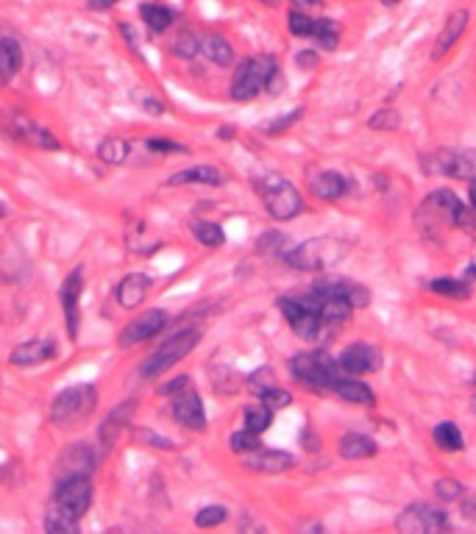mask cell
<instances>
[{
	"label": "cell",
	"instance_id": "obj_1",
	"mask_svg": "<svg viewBox=\"0 0 476 534\" xmlns=\"http://www.w3.org/2000/svg\"><path fill=\"white\" fill-rule=\"evenodd\" d=\"M279 59L270 54H259V56H248L237 65L234 78H231V101L237 104H248L268 89L276 92L279 84Z\"/></svg>",
	"mask_w": 476,
	"mask_h": 534
},
{
	"label": "cell",
	"instance_id": "obj_2",
	"mask_svg": "<svg viewBox=\"0 0 476 534\" xmlns=\"http://www.w3.org/2000/svg\"><path fill=\"white\" fill-rule=\"evenodd\" d=\"M254 189L265 201V212L279 223H288V220H293L304 212V198H301L299 186L290 178L279 176V173L254 176Z\"/></svg>",
	"mask_w": 476,
	"mask_h": 534
},
{
	"label": "cell",
	"instance_id": "obj_3",
	"mask_svg": "<svg viewBox=\"0 0 476 534\" xmlns=\"http://www.w3.org/2000/svg\"><path fill=\"white\" fill-rule=\"evenodd\" d=\"M98 409V387L73 384L62 390L51 404V423L56 428H78Z\"/></svg>",
	"mask_w": 476,
	"mask_h": 534
},
{
	"label": "cell",
	"instance_id": "obj_4",
	"mask_svg": "<svg viewBox=\"0 0 476 534\" xmlns=\"http://www.w3.org/2000/svg\"><path fill=\"white\" fill-rule=\"evenodd\" d=\"M290 373L301 387H307L309 393L326 396V393H331V387H335V381L340 376V365L326 351H301L290 359Z\"/></svg>",
	"mask_w": 476,
	"mask_h": 534
},
{
	"label": "cell",
	"instance_id": "obj_5",
	"mask_svg": "<svg viewBox=\"0 0 476 534\" xmlns=\"http://www.w3.org/2000/svg\"><path fill=\"white\" fill-rule=\"evenodd\" d=\"M201 339V331L198 328H178L173 337H167L162 346H157V351L142 359V365L137 368V376L142 381H154L159 378L162 373H167L170 368H176L184 357H189V351H193L198 346Z\"/></svg>",
	"mask_w": 476,
	"mask_h": 534
},
{
	"label": "cell",
	"instance_id": "obj_6",
	"mask_svg": "<svg viewBox=\"0 0 476 534\" xmlns=\"http://www.w3.org/2000/svg\"><path fill=\"white\" fill-rule=\"evenodd\" d=\"M343 259V246L331 237H312L296 248H288L281 257V262L301 270V273H318V270H329L331 265H338Z\"/></svg>",
	"mask_w": 476,
	"mask_h": 534
},
{
	"label": "cell",
	"instance_id": "obj_7",
	"mask_svg": "<svg viewBox=\"0 0 476 534\" xmlns=\"http://www.w3.org/2000/svg\"><path fill=\"white\" fill-rule=\"evenodd\" d=\"M92 496H95L92 476H67V479L56 481L47 509L62 512L70 520H81L89 512V507H92Z\"/></svg>",
	"mask_w": 476,
	"mask_h": 534
},
{
	"label": "cell",
	"instance_id": "obj_8",
	"mask_svg": "<svg viewBox=\"0 0 476 534\" xmlns=\"http://www.w3.org/2000/svg\"><path fill=\"white\" fill-rule=\"evenodd\" d=\"M0 131H4L9 139L31 145V148H39V151H59L62 148V142L54 136V131L36 126L23 112H0Z\"/></svg>",
	"mask_w": 476,
	"mask_h": 534
},
{
	"label": "cell",
	"instance_id": "obj_9",
	"mask_svg": "<svg viewBox=\"0 0 476 534\" xmlns=\"http://www.w3.org/2000/svg\"><path fill=\"white\" fill-rule=\"evenodd\" d=\"M420 167L430 176H449L457 181H473L476 178V151L438 148L435 154L420 159Z\"/></svg>",
	"mask_w": 476,
	"mask_h": 534
},
{
	"label": "cell",
	"instance_id": "obj_10",
	"mask_svg": "<svg viewBox=\"0 0 476 534\" xmlns=\"http://www.w3.org/2000/svg\"><path fill=\"white\" fill-rule=\"evenodd\" d=\"M396 531L401 534H438V531H451L449 515L432 504L418 501L401 509L396 518Z\"/></svg>",
	"mask_w": 476,
	"mask_h": 534
},
{
	"label": "cell",
	"instance_id": "obj_11",
	"mask_svg": "<svg viewBox=\"0 0 476 534\" xmlns=\"http://www.w3.org/2000/svg\"><path fill=\"white\" fill-rule=\"evenodd\" d=\"M276 307H279V312L284 315V320H288V326L293 328V334L296 337H301V339H318L320 334H323V320H320V315L318 312H312L309 307H304L293 293L290 296H281L279 301H276Z\"/></svg>",
	"mask_w": 476,
	"mask_h": 534
},
{
	"label": "cell",
	"instance_id": "obj_12",
	"mask_svg": "<svg viewBox=\"0 0 476 534\" xmlns=\"http://www.w3.org/2000/svg\"><path fill=\"white\" fill-rule=\"evenodd\" d=\"M81 293H84V267H73L62 287H59V301H62V315H65V328H67V337L78 339V331H81Z\"/></svg>",
	"mask_w": 476,
	"mask_h": 534
},
{
	"label": "cell",
	"instance_id": "obj_13",
	"mask_svg": "<svg viewBox=\"0 0 476 534\" xmlns=\"http://www.w3.org/2000/svg\"><path fill=\"white\" fill-rule=\"evenodd\" d=\"M170 317L165 309H148V312H142L137 315L117 337V346L120 348H134V346H142V343H148V339H154L157 334H162L167 328Z\"/></svg>",
	"mask_w": 476,
	"mask_h": 534
},
{
	"label": "cell",
	"instance_id": "obj_14",
	"mask_svg": "<svg viewBox=\"0 0 476 534\" xmlns=\"http://www.w3.org/2000/svg\"><path fill=\"white\" fill-rule=\"evenodd\" d=\"M95 468H98V454L89 443H73L67 446L56 465H54V473H56V481L59 479H67V476H92Z\"/></svg>",
	"mask_w": 476,
	"mask_h": 534
},
{
	"label": "cell",
	"instance_id": "obj_15",
	"mask_svg": "<svg viewBox=\"0 0 476 534\" xmlns=\"http://www.w3.org/2000/svg\"><path fill=\"white\" fill-rule=\"evenodd\" d=\"M170 415L178 426L189 428V431H204L207 428V409H204V401L196 390H181L173 396V404H170Z\"/></svg>",
	"mask_w": 476,
	"mask_h": 534
},
{
	"label": "cell",
	"instance_id": "obj_16",
	"mask_svg": "<svg viewBox=\"0 0 476 534\" xmlns=\"http://www.w3.org/2000/svg\"><path fill=\"white\" fill-rule=\"evenodd\" d=\"M338 365L343 373L349 376H365V373H376L382 368V351L370 343H351L349 348L340 351Z\"/></svg>",
	"mask_w": 476,
	"mask_h": 534
},
{
	"label": "cell",
	"instance_id": "obj_17",
	"mask_svg": "<svg viewBox=\"0 0 476 534\" xmlns=\"http://www.w3.org/2000/svg\"><path fill=\"white\" fill-rule=\"evenodd\" d=\"M312 287L320 289V293H326V296L346 298L354 309H365V307L370 304V289L362 287V284H357V281H351V278H343V276H331V273H326V276H320Z\"/></svg>",
	"mask_w": 476,
	"mask_h": 534
},
{
	"label": "cell",
	"instance_id": "obj_18",
	"mask_svg": "<svg viewBox=\"0 0 476 534\" xmlns=\"http://www.w3.org/2000/svg\"><path fill=\"white\" fill-rule=\"evenodd\" d=\"M59 348L54 339L47 337H34V339H25V343H20L12 354H9V362L15 368H36V365H45L56 359Z\"/></svg>",
	"mask_w": 476,
	"mask_h": 534
},
{
	"label": "cell",
	"instance_id": "obj_19",
	"mask_svg": "<svg viewBox=\"0 0 476 534\" xmlns=\"http://www.w3.org/2000/svg\"><path fill=\"white\" fill-rule=\"evenodd\" d=\"M293 465H296V457L293 454L279 451V448H265V446L243 457V468H248L254 473H270V476L288 473Z\"/></svg>",
	"mask_w": 476,
	"mask_h": 534
},
{
	"label": "cell",
	"instance_id": "obj_20",
	"mask_svg": "<svg viewBox=\"0 0 476 534\" xmlns=\"http://www.w3.org/2000/svg\"><path fill=\"white\" fill-rule=\"evenodd\" d=\"M151 287H154L151 276H146V273H128V276L120 278V284L115 289V298H117V304L123 309L131 312V309L146 304V298L151 296Z\"/></svg>",
	"mask_w": 476,
	"mask_h": 534
},
{
	"label": "cell",
	"instance_id": "obj_21",
	"mask_svg": "<svg viewBox=\"0 0 476 534\" xmlns=\"http://www.w3.org/2000/svg\"><path fill=\"white\" fill-rule=\"evenodd\" d=\"M134 409H137V398H128V401H123L117 409H112V412L106 415V420H104L101 428H98V440H101L104 448H112V446L120 440V434H123L126 428H131V415H134Z\"/></svg>",
	"mask_w": 476,
	"mask_h": 534
},
{
	"label": "cell",
	"instance_id": "obj_22",
	"mask_svg": "<svg viewBox=\"0 0 476 534\" xmlns=\"http://www.w3.org/2000/svg\"><path fill=\"white\" fill-rule=\"evenodd\" d=\"M349 178L335 173V170H323L318 173L312 181H309V192H312V198L323 201V204H331V201H340L346 192H349Z\"/></svg>",
	"mask_w": 476,
	"mask_h": 534
},
{
	"label": "cell",
	"instance_id": "obj_23",
	"mask_svg": "<svg viewBox=\"0 0 476 534\" xmlns=\"http://www.w3.org/2000/svg\"><path fill=\"white\" fill-rule=\"evenodd\" d=\"M331 393L340 396L346 404H357V407H373L376 404V393L365 381H360V376H349L340 370L335 387H331Z\"/></svg>",
	"mask_w": 476,
	"mask_h": 534
},
{
	"label": "cell",
	"instance_id": "obj_24",
	"mask_svg": "<svg viewBox=\"0 0 476 534\" xmlns=\"http://www.w3.org/2000/svg\"><path fill=\"white\" fill-rule=\"evenodd\" d=\"M23 45L15 36H0V86H9L23 70Z\"/></svg>",
	"mask_w": 476,
	"mask_h": 534
},
{
	"label": "cell",
	"instance_id": "obj_25",
	"mask_svg": "<svg viewBox=\"0 0 476 534\" xmlns=\"http://www.w3.org/2000/svg\"><path fill=\"white\" fill-rule=\"evenodd\" d=\"M167 186H187V184H201V186H223L226 184V176L212 167V165H193L187 170H178L173 173L167 181Z\"/></svg>",
	"mask_w": 476,
	"mask_h": 534
},
{
	"label": "cell",
	"instance_id": "obj_26",
	"mask_svg": "<svg viewBox=\"0 0 476 534\" xmlns=\"http://www.w3.org/2000/svg\"><path fill=\"white\" fill-rule=\"evenodd\" d=\"M338 454L349 462H357V459H370L379 454V446L373 437L368 434H360V431H349L338 440Z\"/></svg>",
	"mask_w": 476,
	"mask_h": 534
},
{
	"label": "cell",
	"instance_id": "obj_27",
	"mask_svg": "<svg viewBox=\"0 0 476 534\" xmlns=\"http://www.w3.org/2000/svg\"><path fill=\"white\" fill-rule=\"evenodd\" d=\"M465 28H468V12H465V9H457V12L446 20L443 31H441V36H438V42H435L432 59H443V56L451 51V47L457 45V39L465 34Z\"/></svg>",
	"mask_w": 476,
	"mask_h": 534
},
{
	"label": "cell",
	"instance_id": "obj_28",
	"mask_svg": "<svg viewBox=\"0 0 476 534\" xmlns=\"http://www.w3.org/2000/svg\"><path fill=\"white\" fill-rule=\"evenodd\" d=\"M139 17H142V23L148 25L151 34H165L178 20L176 9H170L165 4H157V0H148V4H142L139 6Z\"/></svg>",
	"mask_w": 476,
	"mask_h": 534
},
{
	"label": "cell",
	"instance_id": "obj_29",
	"mask_svg": "<svg viewBox=\"0 0 476 534\" xmlns=\"http://www.w3.org/2000/svg\"><path fill=\"white\" fill-rule=\"evenodd\" d=\"M201 54L218 67H231L234 65V47L223 34H204L201 36Z\"/></svg>",
	"mask_w": 476,
	"mask_h": 534
},
{
	"label": "cell",
	"instance_id": "obj_30",
	"mask_svg": "<svg viewBox=\"0 0 476 534\" xmlns=\"http://www.w3.org/2000/svg\"><path fill=\"white\" fill-rule=\"evenodd\" d=\"M128 154H131V142H128L126 136H106V139L98 145V159H101L104 165H112V167L126 165Z\"/></svg>",
	"mask_w": 476,
	"mask_h": 534
},
{
	"label": "cell",
	"instance_id": "obj_31",
	"mask_svg": "<svg viewBox=\"0 0 476 534\" xmlns=\"http://www.w3.org/2000/svg\"><path fill=\"white\" fill-rule=\"evenodd\" d=\"M432 437H435L438 448H441V451H446V454H457V451H462V448H465V437H462V431H460V426H457L454 420H443V423H438V426H435V431H432Z\"/></svg>",
	"mask_w": 476,
	"mask_h": 534
},
{
	"label": "cell",
	"instance_id": "obj_32",
	"mask_svg": "<svg viewBox=\"0 0 476 534\" xmlns=\"http://www.w3.org/2000/svg\"><path fill=\"white\" fill-rule=\"evenodd\" d=\"M189 231H193V237L201 242L204 248H220V246H226V231H223V226H218L212 220H193Z\"/></svg>",
	"mask_w": 476,
	"mask_h": 534
},
{
	"label": "cell",
	"instance_id": "obj_33",
	"mask_svg": "<svg viewBox=\"0 0 476 534\" xmlns=\"http://www.w3.org/2000/svg\"><path fill=\"white\" fill-rule=\"evenodd\" d=\"M288 248H290V239H288V234H281L279 228L265 231V234L257 239V254H259V257L281 259V257H284V251H288Z\"/></svg>",
	"mask_w": 476,
	"mask_h": 534
},
{
	"label": "cell",
	"instance_id": "obj_34",
	"mask_svg": "<svg viewBox=\"0 0 476 534\" xmlns=\"http://www.w3.org/2000/svg\"><path fill=\"white\" fill-rule=\"evenodd\" d=\"M312 39L323 47V51H338V45H340V23L329 20V17L315 20Z\"/></svg>",
	"mask_w": 476,
	"mask_h": 534
},
{
	"label": "cell",
	"instance_id": "obj_35",
	"mask_svg": "<svg viewBox=\"0 0 476 534\" xmlns=\"http://www.w3.org/2000/svg\"><path fill=\"white\" fill-rule=\"evenodd\" d=\"M243 420H246L243 428H248L254 434H265L270 428V423H273V409L268 404H262V401L259 404H251V407H246Z\"/></svg>",
	"mask_w": 476,
	"mask_h": 534
},
{
	"label": "cell",
	"instance_id": "obj_36",
	"mask_svg": "<svg viewBox=\"0 0 476 534\" xmlns=\"http://www.w3.org/2000/svg\"><path fill=\"white\" fill-rule=\"evenodd\" d=\"M430 289L435 296L449 298V301H465L471 296V287L457 278H435V281H430Z\"/></svg>",
	"mask_w": 476,
	"mask_h": 534
},
{
	"label": "cell",
	"instance_id": "obj_37",
	"mask_svg": "<svg viewBox=\"0 0 476 534\" xmlns=\"http://www.w3.org/2000/svg\"><path fill=\"white\" fill-rule=\"evenodd\" d=\"M198 54H201V36L198 34L181 31L173 39V56H178V59H196Z\"/></svg>",
	"mask_w": 476,
	"mask_h": 534
},
{
	"label": "cell",
	"instance_id": "obj_38",
	"mask_svg": "<svg viewBox=\"0 0 476 534\" xmlns=\"http://www.w3.org/2000/svg\"><path fill=\"white\" fill-rule=\"evenodd\" d=\"M228 448L237 454V457H246L257 448H262V440H259V434L248 431V428H240V431H234L228 437Z\"/></svg>",
	"mask_w": 476,
	"mask_h": 534
},
{
	"label": "cell",
	"instance_id": "obj_39",
	"mask_svg": "<svg viewBox=\"0 0 476 534\" xmlns=\"http://www.w3.org/2000/svg\"><path fill=\"white\" fill-rule=\"evenodd\" d=\"M288 28L293 36L299 39H312V31H315V20L304 12V9H293L288 15Z\"/></svg>",
	"mask_w": 476,
	"mask_h": 534
},
{
	"label": "cell",
	"instance_id": "obj_40",
	"mask_svg": "<svg viewBox=\"0 0 476 534\" xmlns=\"http://www.w3.org/2000/svg\"><path fill=\"white\" fill-rule=\"evenodd\" d=\"M368 128H373V131H399L401 128V115L396 109H379L368 117Z\"/></svg>",
	"mask_w": 476,
	"mask_h": 534
},
{
	"label": "cell",
	"instance_id": "obj_41",
	"mask_svg": "<svg viewBox=\"0 0 476 534\" xmlns=\"http://www.w3.org/2000/svg\"><path fill=\"white\" fill-rule=\"evenodd\" d=\"M81 526H78V520H70L67 515H62V512H54V509H47L45 512V531H51V534H76Z\"/></svg>",
	"mask_w": 476,
	"mask_h": 534
},
{
	"label": "cell",
	"instance_id": "obj_42",
	"mask_svg": "<svg viewBox=\"0 0 476 534\" xmlns=\"http://www.w3.org/2000/svg\"><path fill=\"white\" fill-rule=\"evenodd\" d=\"M435 496H438V501H443V504H454V501H460V496L465 493V488L457 481V479H438L435 481Z\"/></svg>",
	"mask_w": 476,
	"mask_h": 534
},
{
	"label": "cell",
	"instance_id": "obj_43",
	"mask_svg": "<svg viewBox=\"0 0 476 534\" xmlns=\"http://www.w3.org/2000/svg\"><path fill=\"white\" fill-rule=\"evenodd\" d=\"M131 434L137 437L139 443H146V446H151V448H162V451H173V448H176L173 440H167V437H162V434H157V431H151V428L131 426Z\"/></svg>",
	"mask_w": 476,
	"mask_h": 534
},
{
	"label": "cell",
	"instance_id": "obj_44",
	"mask_svg": "<svg viewBox=\"0 0 476 534\" xmlns=\"http://www.w3.org/2000/svg\"><path fill=\"white\" fill-rule=\"evenodd\" d=\"M301 117H304V106H299V109H293V112H288V115H281V117H276V120H270V123H265V126H262V131H265L268 136L284 134L290 126H296Z\"/></svg>",
	"mask_w": 476,
	"mask_h": 534
},
{
	"label": "cell",
	"instance_id": "obj_45",
	"mask_svg": "<svg viewBox=\"0 0 476 534\" xmlns=\"http://www.w3.org/2000/svg\"><path fill=\"white\" fill-rule=\"evenodd\" d=\"M228 518V509L220 507V504H212V507H204L196 512V526L201 529H212V526H220L223 520Z\"/></svg>",
	"mask_w": 476,
	"mask_h": 534
},
{
	"label": "cell",
	"instance_id": "obj_46",
	"mask_svg": "<svg viewBox=\"0 0 476 534\" xmlns=\"http://www.w3.org/2000/svg\"><path fill=\"white\" fill-rule=\"evenodd\" d=\"M276 384V376H273V368H259V370H254L248 378H246V387L254 393V396H262L268 387H273Z\"/></svg>",
	"mask_w": 476,
	"mask_h": 534
},
{
	"label": "cell",
	"instance_id": "obj_47",
	"mask_svg": "<svg viewBox=\"0 0 476 534\" xmlns=\"http://www.w3.org/2000/svg\"><path fill=\"white\" fill-rule=\"evenodd\" d=\"M259 401H262V404H268V407L276 412V409H288V407L293 404V396H290L288 390H281L279 384H273V387H268V390L259 396Z\"/></svg>",
	"mask_w": 476,
	"mask_h": 534
},
{
	"label": "cell",
	"instance_id": "obj_48",
	"mask_svg": "<svg viewBox=\"0 0 476 534\" xmlns=\"http://www.w3.org/2000/svg\"><path fill=\"white\" fill-rule=\"evenodd\" d=\"M146 148L154 151V154H189L187 145L173 142V139H165V136H148L146 139Z\"/></svg>",
	"mask_w": 476,
	"mask_h": 534
},
{
	"label": "cell",
	"instance_id": "obj_49",
	"mask_svg": "<svg viewBox=\"0 0 476 534\" xmlns=\"http://www.w3.org/2000/svg\"><path fill=\"white\" fill-rule=\"evenodd\" d=\"M189 387V376H176V378H170L167 384H162V387H157V396H162V398H173L176 393H181V390H187Z\"/></svg>",
	"mask_w": 476,
	"mask_h": 534
},
{
	"label": "cell",
	"instance_id": "obj_50",
	"mask_svg": "<svg viewBox=\"0 0 476 534\" xmlns=\"http://www.w3.org/2000/svg\"><path fill=\"white\" fill-rule=\"evenodd\" d=\"M296 65H299V70H315L318 65H320V56H318V51H312V47H304V51H299L296 54Z\"/></svg>",
	"mask_w": 476,
	"mask_h": 534
},
{
	"label": "cell",
	"instance_id": "obj_51",
	"mask_svg": "<svg viewBox=\"0 0 476 534\" xmlns=\"http://www.w3.org/2000/svg\"><path fill=\"white\" fill-rule=\"evenodd\" d=\"M139 104H142V109H146L148 115H154V117H162L167 112V106L159 98H154V95H142Z\"/></svg>",
	"mask_w": 476,
	"mask_h": 534
},
{
	"label": "cell",
	"instance_id": "obj_52",
	"mask_svg": "<svg viewBox=\"0 0 476 534\" xmlns=\"http://www.w3.org/2000/svg\"><path fill=\"white\" fill-rule=\"evenodd\" d=\"M460 509H462V515H465L471 523H476V496H473V493L465 490V493L460 496Z\"/></svg>",
	"mask_w": 476,
	"mask_h": 534
},
{
	"label": "cell",
	"instance_id": "obj_53",
	"mask_svg": "<svg viewBox=\"0 0 476 534\" xmlns=\"http://www.w3.org/2000/svg\"><path fill=\"white\" fill-rule=\"evenodd\" d=\"M117 4H120V0H86V9L89 12H109Z\"/></svg>",
	"mask_w": 476,
	"mask_h": 534
},
{
	"label": "cell",
	"instance_id": "obj_54",
	"mask_svg": "<svg viewBox=\"0 0 476 534\" xmlns=\"http://www.w3.org/2000/svg\"><path fill=\"white\" fill-rule=\"evenodd\" d=\"M234 134H237V131H234L231 126H220V128H218V139H226V142H228V139H234Z\"/></svg>",
	"mask_w": 476,
	"mask_h": 534
},
{
	"label": "cell",
	"instance_id": "obj_55",
	"mask_svg": "<svg viewBox=\"0 0 476 534\" xmlns=\"http://www.w3.org/2000/svg\"><path fill=\"white\" fill-rule=\"evenodd\" d=\"M296 9H312V6H320L323 0H293Z\"/></svg>",
	"mask_w": 476,
	"mask_h": 534
},
{
	"label": "cell",
	"instance_id": "obj_56",
	"mask_svg": "<svg viewBox=\"0 0 476 534\" xmlns=\"http://www.w3.org/2000/svg\"><path fill=\"white\" fill-rule=\"evenodd\" d=\"M471 207H473V215H476V178L471 181Z\"/></svg>",
	"mask_w": 476,
	"mask_h": 534
},
{
	"label": "cell",
	"instance_id": "obj_57",
	"mask_svg": "<svg viewBox=\"0 0 476 534\" xmlns=\"http://www.w3.org/2000/svg\"><path fill=\"white\" fill-rule=\"evenodd\" d=\"M304 531H323V526L320 523H307V526H301Z\"/></svg>",
	"mask_w": 476,
	"mask_h": 534
},
{
	"label": "cell",
	"instance_id": "obj_58",
	"mask_svg": "<svg viewBox=\"0 0 476 534\" xmlns=\"http://www.w3.org/2000/svg\"><path fill=\"white\" fill-rule=\"evenodd\" d=\"M465 276H468V278H476V262L468 265V273H465Z\"/></svg>",
	"mask_w": 476,
	"mask_h": 534
},
{
	"label": "cell",
	"instance_id": "obj_59",
	"mask_svg": "<svg viewBox=\"0 0 476 534\" xmlns=\"http://www.w3.org/2000/svg\"><path fill=\"white\" fill-rule=\"evenodd\" d=\"M259 4H265V6H279L281 0H259Z\"/></svg>",
	"mask_w": 476,
	"mask_h": 534
},
{
	"label": "cell",
	"instance_id": "obj_60",
	"mask_svg": "<svg viewBox=\"0 0 476 534\" xmlns=\"http://www.w3.org/2000/svg\"><path fill=\"white\" fill-rule=\"evenodd\" d=\"M382 4H385V6H399L401 0H382Z\"/></svg>",
	"mask_w": 476,
	"mask_h": 534
},
{
	"label": "cell",
	"instance_id": "obj_61",
	"mask_svg": "<svg viewBox=\"0 0 476 534\" xmlns=\"http://www.w3.org/2000/svg\"><path fill=\"white\" fill-rule=\"evenodd\" d=\"M6 215H9V209L4 207V201H0V217H6Z\"/></svg>",
	"mask_w": 476,
	"mask_h": 534
},
{
	"label": "cell",
	"instance_id": "obj_62",
	"mask_svg": "<svg viewBox=\"0 0 476 534\" xmlns=\"http://www.w3.org/2000/svg\"><path fill=\"white\" fill-rule=\"evenodd\" d=\"M471 404H473V412H476V396H473V401H471Z\"/></svg>",
	"mask_w": 476,
	"mask_h": 534
}]
</instances>
